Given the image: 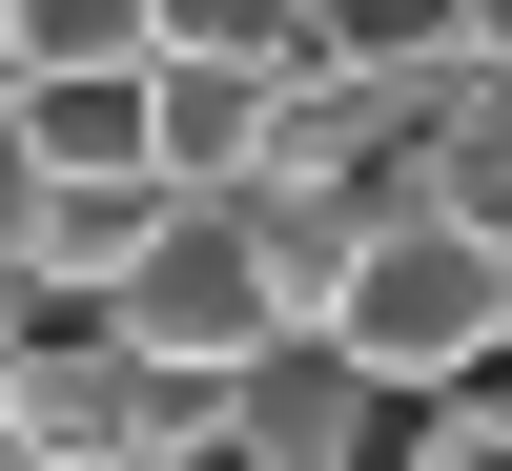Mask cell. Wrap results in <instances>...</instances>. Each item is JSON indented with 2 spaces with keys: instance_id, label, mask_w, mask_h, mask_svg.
<instances>
[{
  "instance_id": "6da1fadb",
  "label": "cell",
  "mask_w": 512,
  "mask_h": 471,
  "mask_svg": "<svg viewBox=\"0 0 512 471\" xmlns=\"http://www.w3.org/2000/svg\"><path fill=\"white\" fill-rule=\"evenodd\" d=\"M308 328H328V349H349L390 410H451V390L512 349V246H472L451 205H390V226L308 287Z\"/></svg>"
},
{
  "instance_id": "7a4b0ae2",
  "label": "cell",
  "mask_w": 512,
  "mask_h": 471,
  "mask_svg": "<svg viewBox=\"0 0 512 471\" xmlns=\"http://www.w3.org/2000/svg\"><path fill=\"white\" fill-rule=\"evenodd\" d=\"M103 328H123V349H164L185 390H226L246 349L308 328V267H287V226H267L246 185H164L144 246H123V287H103Z\"/></svg>"
},
{
  "instance_id": "3957f363",
  "label": "cell",
  "mask_w": 512,
  "mask_h": 471,
  "mask_svg": "<svg viewBox=\"0 0 512 471\" xmlns=\"http://www.w3.org/2000/svg\"><path fill=\"white\" fill-rule=\"evenodd\" d=\"M205 431H226L246 471H410V431H431V410H390L328 328H287V349H246L226 390H205Z\"/></svg>"
},
{
  "instance_id": "277c9868",
  "label": "cell",
  "mask_w": 512,
  "mask_h": 471,
  "mask_svg": "<svg viewBox=\"0 0 512 471\" xmlns=\"http://www.w3.org/2000/svg\"><path fill=\"white\" fill-rule=\"evenodd\" d=\"M308 82V62H287ZM267 62H144V185H267V123H287Z\"/></svg>"
},
{
  "instance_id": "5b68a950",
  "label": "cell",
  "mask_w": 512,
  "mask_h": 471,
  "mask_svg": "<svg viewBox=\"0 0 512 471\" xmlns=\"http://www.w3.org/2000/svg\"><path fill=\"white\" fill-rule=\"evenodd\" d=\"M308 82H349V103H410V123H431L451 82H472V0H308Z\"/></svg>"
},
{
  "instance_id": "8992f818",
  "label": "cell",
  "mask_w": 512,
  "mask_h": 471,
  "mask_svg": "<svg viewBox=\"0 0 512 471\" xmlns=\"http://www.w3.org/2000/svg\"><path fill=\"white\" fill-rule=\"evenodd\" d=\"M410 185H431L472 246H512V62H472L431 123H410Z\"/></svg>"
},
{
  "instance_id": "52a82bcc",
  "label": "cell",
  "mask_w": 512,
  "mask_h": 471,
  "mask_svg": "<svg viewBox=\"0 0 512 471\" xmlns=\"http://www.w3.org/2000/svg\"><path fill=\"white\" fill-rule=\"evenodd\" d=\"M41 185H144V82H0Z\"/></svg>"
},
{
  "instance_id": "ba28073f",
  "label": "cell",
  "mask_w": 512,
  "mask_h": 471,
  "mask_svg": "<svg viewBox=\"0 0 512 471\" xmlns=\"http://www.w3.org/2000/svg\"><path fill=\"white\" fill-rule=\"evenodd\" d=\"M164 21L144 0H0V82H144Z\"/></svg>"
},
{
  "instance_id": "9c48e42d",
  "label": "cell",
  "mask_w": 512,
  "mask_h": 471,
  "mask_svg": "<svg viewBox=\"0 0 512 471\" xmlns=\"http://www.w3.org/2000/svg\"><path fill=\"white\" fill-rule=\"evenodd\" d=\"M144 21H164V62H308V0H144Z\"/></svg>"
},
{
  "instance_id": "30bf717a",
  "label": "cell",
  "mask_w": 512,
  "mask_h": 471,
  "mask_svg": "<svg viewBox=\"0 0 512 471\" xmlns=\"http://www.w3.org/2000/svg\"><path fill=\"white\" fill-rule=\"evenodd\" d=\"M0 287H41V164H21V123H0Z\"/></svg>"
},
{
  "instance_id": "8fae6325",
  "label": "cell",
  "mask_w": 512,
  "mask_h": 471,
  "mask_svg": "<svg viewBox=\"0 0 512 471\" xmlns=\"http://www.w3.org/2000/svg\"><path fill=\"white\" fill-rule=\"evenodd\" d=\"M0 471H21V451H0Z\"/></svg>"
}]
</instances>
